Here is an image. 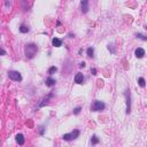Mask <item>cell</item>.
Wrapping results in <instances>:
<instances>
[{"label":"cell","instance_id":"cell-19","mask_svg":"<svg viewBox=\"0 0 147 147\" xmlns=\"http://www.w3.org/2000/svg\"><path fill=\"white\" fill-rule=\"evenodd\" d=\"M137 37H138V38H140V39H142V40H147L146 36H142L141 33H138V35H137Z\"/></svg>","mask_w":147,"mask_h":147},{"label":"cell","instance_id":"cell-4","mask_svg":"<svg viewBox=\"0 0 147 147\" xmlns=\"http://www.w3.org/2000/svg\"><path fill=\"white\" fill-rule=\"evenodd\" d=\"M8 76H9L11 79L15 81V82H21L22 81V76H21V74L18 71H9L8 72Z\"/></svg>","mask_w":147,"mask_h":147},{"label":"cell","instance_id":"cell-13","mask_svg":"<svg viewBox=\"0 0 147 147\" xmlns=\"http://www.w3.org/2000/svg\"><path fill=\"white\" fill-rule=\"evenodd\" d=\"M20 31H21L22 33H27V32H29V28L25 27L24 24H22V25L20 27Z\"/></svg>","mask_w":147,"mask_h":147},{"label":"cell","instance_id":"cell-15","mask_svg":"<svg viewBox=\"0 0 147 147\" xmlns=\"http://www.w3.org/2000/svg\"><path fill=\"white\" fill-rule=\"evenodd\" d=\"M93 54H94V49L92 47H88L87 48V56L88 58H93Z\"/></svg>","mask_w":147,"mask_h":147},{"label":"cell","instance_id":"cell-21","mask_svg":"<svg viewBox=\"0 0 147 147\" xmlns=\"http://www.w3.org/2000/svg\"><path fill=\"white\" fill-rule=\"evenodd\" d=\"M85 62H81V63H79V67H81V68H84V67H85Z\"/></svg>","mask_w":147,"mask_h":147},{"label":"cell","instance_id":"cell-7","mask_svg":"<svg viewBox=\"0 0 147 147\" xmlns=\"http://www.w3.org/2000/svg\"><path fill=\"white\" fill-rule=\"evenodd\" d=\"M81 5H82V12L84 14L87 13L88 12V0H82Z\"/></svg>","mask_w":147,"mask_h":147},{"label":"cell","instance_id":"cell-14","mask_svg":"<svg viewBox=\"0 0 147 147\" xmlns=\"http://www.w3.org/2000/svg\"><path fill=\"white\" fill-rule=\"evenodd\" d=\"M138 84H139V86H141V87H145V85H146V82H145V79H144L142 77H140V78L138 79Z\"/></svg>","mask_w":147,"mask_h":147},{"label":"cell","instance_id":"cell-12","mask_svg":"<svg viewBox=\"0 0 147 147\" xmlns=\"http://www.w3.org/2000/svg\"><path fill=\"white\" fill-rule=\"evenodd\" d=\"M52 44H53L54 47H60L62 45V41L60 40L59 38H53V39H52Z\"/></svg>","mask_w":147,"mask_h":147},{"label":"cell","instance_id":"cell-3","mask_svg":"<svg viewBox=\"0 0 147 147\" xmlns=\"http://www.w3.org/2000/svg\"><path fill=\"white\" fill-rule=\"evenodd\" d=\"M78 136H79V130H74V131L70 132V133H65V135H63L62 138L67 141H70V140H74V139L78 138Z\"/></svg>","mask_w":147,"mask_h":147},{"label":"cell","instance_id":"cell-8","mask_svg":"<svg viewBox=\"0 0 147 147\" xmlns=\"http://www.w3.org/2000/svg\"><path fill=\"white\" fill-rule=\"evenodd\" d=\"M135 54H136V56H137L138 59H141V58L145 55V51H144L142 48L139 47V48H137V49L135 51Z\"/></svg>","mask_w":147,"mask_h":147},{"label":"cell","instance_id":"cell-22","mask_svg":"<svg viewBox=\"0 0 147 147\" xmlns=\"http://www.w3.org/2000/svg\"><path fill=\"white\" fill-rule=\"evenodd\" d=\"M40 135H44V128H40Z\"/></svg>","mask_w":147,"mask_h":147},{"label":"cell","instance_id":"cell-9","mask_svg":"<svg viewBox=\"0 0 147 147\" xmlns=\"http://www.w3.org/2000/svg\"><path fill=\"white\" fill-rule=\"evenodd\" d=\"M55 79L54 78H52V77H48L46 81H45V84H46V86H48V87H52V86H54L55 85Z\"/></svg>","mask_w":147,"mask_h":147},{"label":"cell","instance_id":"cell-2","mask_svg":"<svg viewBox=\"0 0 147 147\" xmlns=\"http://www.w3.org/2000/svg\"><path fill=\"white\" fill-rule=\"evenodd\" d=\"M105 109V103L102 102V101H94L93 105L91 106V110L92 112H101V110H103Z\"/></svg>","mask_w":147,"mask_h":147},{"label":"cell","instance_id":"cell-5","mask_svg":"<svg viewBox=\"0 0 147 147\" xmlns=\"http://www.w3.org/2000/svg\"><path fill=\"white\" fill-rule=\"evenodd\" d=\"M125 97H126V114H130L131 112V106H130V90L125 91Z\"/></svg>","mask_w":147,"mask_h":147},{"label":"cell","instance_id":"cell-17","mask_svg":"<svg viewBox=\"0 0 147 147\" xmlns=\"http://www.w3.org/2000/svg\"><path fill=\"white\" fill-rule=\"evenodd\" d=\"M56 71H58V68H56V67H51L49 70H48V74H49V75H53L54 72H56Z\"/></svg>","mask_w":147,"mask_h":147},{"label":"cell","instance_id":"cell-18","mask_svg":"<svg viewBox=\"0 0 147 147\" xmlns=\"http://www.w3.org/2000/svg\"><path fill=\"white\" fill-rule=\"evenodd\" d=\"M81 110H82V108H81V107H77V108L74 109V114L77 115V114H79V113H81Z\"/></svg>","mask_w":147,"mask_h":147},{"label":"cell","instance_id":"cell-20","mask_svg":"<svg viewBox=\"0 0 147 147\" xmlns=\"http://www.w3.org/2000/svg\"><path fill=\"white\" fill-rule=\"evenodd\" d=\"M91 72H92V75H97V69H95V68H92V69H91Z\"/></svg>","mask_w":147,"mask_h":147},{"label":"cell","instance_id":"cell-1","mask_svg":"<svg viewBox=\"0 0 147 147\" xmlns=\"http://www.w3.org/2000/svg\"><path fill=\"white\" fill-rule=\"evenodd\" d=\"M37 51H38V47L36 46L35 44H28L24 47V53H25V56L28 59H32L36 55Z\"/></svg>","mask_w":147,"mask_h":147},{"label":"cell","instance_id":"cell-6","mask_svg":"<svg viewBox=\"0 0 147 147\" xmlns=\"http://www.w3.org/2000/svg\"><path fill=\"white\" fill-rule=\"evenodd\" d=\"M83 82H84V75H83L82 72L76 74V76H75V83L76 84H83Z\"/></svg>","mask_w":147,"mask_h":147},{"label":"cell","instance_id":"cell-10","mask_svg":"<svg viewBox=\"0 0 147 147\" xmlns=\"http://www.w3.org/2000/svg\"><path fill=\"white\" fill-rule=\"evenodd\" d=\"M15 139H16V142H17L18 145H23L24 144V136L23 135H21V133L16 135Z\"/></svg>","mask_w":147,"mask_h":147},{"label":"cell","instance_id":"cell-16","mask_svg":"<svg viewBox=\"0 0 147 147\" xmlns=\"http://www.w3.org/2000/svg\"><path fill=\"white\" fill-rule=\"evenodd\" d=\"M98 142H99V138H98L97 136H93L92 139H91V144H92V145H97Z\"/></svg>","mask_w":147,"mask_h":147},{"label":"cell","instance_id":"cell-11","mask_svg":"<svg viewBox=\"0 0 147 147\" xmlns=\"http://www.w3.org/2000/svg\"><path fill=\"white\" fill-rule=\"evenodd\" d=\"M52 97H53V93L48 94V95H47V98H45V99L43 100V102H41V103H39V106H38V107H43V106H45V105H47V103H48V101H49V99H51Z\"/></svg>","mask_w":147,"mask_h":147}]
</instances>
